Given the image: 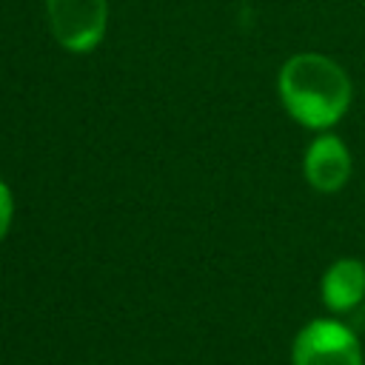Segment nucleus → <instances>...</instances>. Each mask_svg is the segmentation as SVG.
<instances>
[{
    "mask_svg": "<svg viewBox=\"0 0 365 365\" xmlns=\"http://www.w3.org/2000/svg\"><path fill=\"white\" fill-rule=\"evenodd\" d=\"M277 91L285 111L311 131H328L336 125L354 100L348 71L319 51H302L282 63Z\"/></svg>",
    "mask_w": 365,
    "mask_h": 365,
    "instance_id": "1",
    "label": "nucleus"
},
{
    "mask_svg": "<svg viewBox=\"0 0 365 365\" xmlns=\"http://www.w3.org/2000/svg\"><path fill=\"white\" fill-rule=\"evenodd\" d=\"M294 365H362L356 334L336 319H311L291 345Z\"/></svg>",
    "mask_w": 365,
    "mask_h": 365,
    "instance_id": "2",
    "label": "nucleus"
},
{
    "mask_svg": "<svg viewBox=\"0 0 365 365\" xmlns=\"http://www.w3.org/2000/svg\"><path fill=\"white\" fill-rule=\"evenodd\" d=\"M48 26L68 51H91L100 46L108 20L106 0H46Z\"/></svg>",
    "mask_w": 365,
    "mask_h": 365,
    "instance_id": "3",
    "label": "nucleus"
},
{
    "mask_svg": "<svg viewBox=\"0 0 365 365\" xmlns=\"http://www.w3.org/2000/svg\"><path fill=\"white\" fill-rule=\"evenodd\" d=\"M302 171H305V180L314 191L319 194H336L348 185L351 180V171H354V157L348 151V145L328 134V131H319L308 151H305V160H302Z\"/></svg>",
    "mask_w": 365,
    "mask_h": 365,
    "instance_id": "4",
    "label": "nucleus"
},
{
    "mask_svg": "<svg viewBox=\"0 0 365 365\" xmlns=\"http://www.w3.org/2000/svg\"><path fill=\"white\" fill-rule=\"evenodd\" d=\"M319 294L328 311L345 314L354 311L365 299V262L354 257H342L328 265L319 282Z\"/></svg>",
    "mask_w": 365,
    "mask_h": 365,
    "instance_id": "5",
    "label": "nucleus"
},
{
    "mask_svg": "<svg viewBox=\"0 0 365 365\" xmlns=\"http://www.w3.org/2000/svg\"><path fill=\"white\" fill-rule=\"evenodd\" d=\"M11 214H14V200H11V191H9V185L0 180V240L9 234V225H11Z\"/></svg>",
    "mask_w": 365,
    "mask_h": 365,
    "instance_id": "6",
    "label": "nucleus"
}]
</instances>
